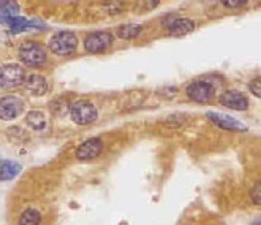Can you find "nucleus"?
I'll list each match as a JSON object with an SVG mask.
<instances>
[{
  "label": "nucleus",
  "instance_id": "1",
  "mask_svg": "<svg viewBox=\"0 0 261 225\" xmlns=\"http://www.w3.org/2000/svg\"><path fill=\"white\" fill-rule=\"evenodd\" d=\"M78 46L77 36L71 32H60L50 40L49 48L57 55H70L74 53Z\"/></svg>",
  "mask_w": 261,
  "mask_h": 225
},
{
  "label": "nucleus",
  "instance_id": "2",
  "mask_svg": "<svg viewBox=\"0 0 261 225\" xmlns=\"http://www.w3.org/2000/svg\"><path fill=\"white\" fill-rule=\"evenodd\" d=\"M25 71L21 65L11 63L0 65V89H14L24 83Z\"/></svg>",
  "mask_w": 261,
  "mask_h": 225
},
{
  "label": "nucleus",
  "instance_id": "3",
  "mask_svg": "<svg viewBox=\"0 0 261 225\" xmlns=\"http://www.w3.org/2000/svg\"><path fill=\"white\" fill-rule=\"evenodd\" d=\"M20 58L30 67H40L46 62V52L43 46L35 42H25L20 48Z\"/></svg>",
  "mask_w": 261,
  "mask_h": 225
},
{
  "label": "nucleus",
  "instance_id": "4",
  "mask_svg": "<svg viewBox=\"0 0 261 225\" xmlns=\"http://www.w3.org/2000/svg\"><path fill=\"white\" fill-rule=\"evenodd\" d=\"M71 119L78 125H88L97 120L96 107L89 101L80 100L71 107Z\"/></svg>",
  "mask_w": 261,
  "mask_h": 225
},
{
  "label": "nucleus",
  "instance_id": "5",
  "mask_svg": "<svg viewBox=\"0 0 261 225\" xmlns=\"http://www.w3.org/2000/svg\"><path fill=\"white\" fill-rule=\"evenodd\" d=\"M187 96L196 102H207L215 97V88L206 80H197L188 86Z\"/></svg>",
  "mask_w": 261,
  "mask_h": 225
},
{
  "label": "nucleus",
  "instance_id": "6",
  "mask_svg": "<svg viewBox=\"0 0 261 225\" xmlns=\"http://www.w3.org/2000/svg\"><path fill=\"white\" fill-rule=\"evenodd\" d=\"M25 104L16 96H6L0 99V120L12 121L24 111Z\"/></svg>",
  "mask_w": 261,
  "mask_h": 225
},
{
  "label": "nucleus",
  "instance_id": "7",
  "mask_svg": "<svg viewBox=\"0 0 261 225\" xmlns=\"http://www.w3.org/2000/svg\"><path fill=\"white\" fill-rule=\"evenodd\" d=\"M113 36L107 32H96L88 35L85 40V48L89 53H102L113 43Z\"/></svg>",
  "mask_w": 261,
  "mask_h": 225
},
{
  "label": "nucleus",
  "instance_id": "8",
  "mask_svg": "<svg viewBox=\"0 0 261 225\" xmlns=\"http://www.w3.org/2000/svg\"><path fill=\"white\" fill-rule=\"evenodd\" d=\"M206 116L208 117L212 123L218 126L220 129L227 130V131H234V132H245V131H248V126L244 125L241 121L236 120L230 115L223 114V113L208 111Z\"/></svg>",
  "mask_w": 261,
  "mask_h": 225
},
{
  "label": "nucleus",
  "instance_id": "9",
  "mask_svg": "<svg viewBox=\"0 0 261 225\" xmlns=\"http://www.w3.org/2000/svg\"><path fill=\"white\" fill-rule=\"evenodd\" d=\"M220 102L234 110H245L249 107V100L243 93L237 90H228L220 97Z\"/></svg>",
  "mask_w": 261,
  "mask_h": 225
},
{
  "label": "nucleus",
  "instance_id": "10",
  "mask_svg": "<svg viewBox=\"0 0 261 225\" xmlns=\"http://www.w3.org/2000/svg\"><path fill=\"white\" fill-rule=\"evenodd\" d=\"M102 151V142L97 138H92L83 142L77 149V158L79 160H91L97 158Z\"/></svg>",
  "mask_w": 261,
  "mask_h": 225
},
{
  "label": "nucleus",
  "instance_id": "11",
  "mask_svg": "<svg viewBox=\"0 0 261 225\" xmlns=\"http://www.w3.org/2000/svg\"><path fill=\"white\" fill-rule=\"evenodd\" d=\"M20 13V6L15 0H0V24L7 25L8 22Z\"/></svg>",
  "mask_w": 261,
  "mask_h": 225
},
{
  "label": "nucleus",
  "instance_id": "12",
  "mask_svg": "<svg viewBox=\"0 0 261 225\" xmlns=\"http://www.w3.org/2000/svg\"><path fill=\"white\" fill-rule=\"evenodd\" d=\"M24 84L27 90L37 96L43 95L48 90V82L39 74H32L29 78H25Z\"/></svg>",
  "mask_w": 261,
  "mask_h": 225
},
{
  "label": "nucleus",
  "instance_id": "13",
  "mask_svg": "<svg viewBox=\"0 0 261 225\" xmlns=\"http://www.w3.org/2000/svg\"><path fill=\"white\" fill-rule=\"evenodd\" d=\"M195 30V24L188 18H179L176 20L169 27V33L172 36H183L189 34Z\"/></svg>",
  "mask_w": 261,
  "mask_h": 225
},
{
  "label": "nucleus",
  "instance_id": "14",
  "mask_svg": "<svg viewBox=\"0 0 261 225\" xmlns=\"http://www.w3.org/2000/svg\"><path fill=\"white\" fill-rule=\"evenodd\" d=\"M22 170V166L15 161H0V180H11Z\"/></svg>",
  "mask_w": 261,
  "mask_h": 225
},
{
  "label": "nucleus",
  "instance_id": "15",
  "mask_svg": "<svg viewBox=\"0 0 261 225\" xmlns=\"http://www.w3.org/2000/svg\"><path fill=\"white\" fill-rule=\"evenodd\" d=\"M26 122L32 129L35 131H42L46 126V117L42 111L32 110L26 116Z\"/></svg>",
  "mask_w": 261,
  "mask_h": 225
},
{
  "label": "nucleus",
  "instance_id": "16",
  "mask_svg": "<svg viewBox=\"0 0 261 225\" xmlns=\"http://www.w3.org/2000/svg\"><path fill=\"white\" fill-rule=\"evenodd\" d=\"M41 219L42 217L39 210L29 208L22 214L20 218V225H40Z\"/></svg>",
  "mask_w": 261,
  "mask_h": 225
},
{
  "label": "nucleus",
  "instance_id": "17",
  "mask_svg": "<svg viewBox=\"0 0 261 225\" xmlns=\"http://www.w3.org/2000/svg\"><path fill=\"white\" fill-rule=\"evenodd\" d=\"M7 25L11 27L12 32L15 33V34L27 30V28L31 27V26H34V24H33V22L27 21L25 17H21V16L13 17L12 20L8 22Z\"/></svg>",
  "mask_w": 261,
  "mask_h": 225
},
{
  "label": "nucleus",
  "instance_id": "18",
  "mask_svg": "<svg viewBox=\"0 0 261 225\" xmlns=\"http://www.w3.org/2000/svg\"><path fill=\"white\" fill-rule=\"evenodd\" d=\"M141 31H142V27L140 25L127 24L120 27L117 32V34L120 39L129 40V39H133L135 36H138L140 33H141Z\"/></svg>",
  "mask_w": 261,
  "mask_h": 225
},
{
  "label": "nucleus",
  "instance_id": "19",
  "mask_svg": "<svg viewBox=\"0 0 261 225\" xmlns=\"http://www.w3.org/2000/svg\"><path fill=\"white\" fill-rule=\"evenodd\" d=\"M221 2L227 8H237L243 6L249 0H221Z\"/></svg>",
  "mask_w": 261,
  "mask_h": 225
},
{
  "label": "nucleus",
  "instance_id": "20",
  "mask_svg": "<svg viewBox=\"0 0 261 225\" xmlns=\"http://www.w3.org/2000/svg\"><path fill=\"white\" fill-rule=\"evenodd\" d=\"M261 84H260V79H255V80H253L252 82L250 83V90L251 92L253 93L254 96H257L260 98V95H261Z\"/></svg>",
  "mask_w": 261,
  "mask_h": 225
},
{
  "label": "nucleus",
  "instance_id": "21",
  "mask_svg": "<svg viewBox=\"0 0 261 225\" xmlns=\"http://www.w3.org/2000/svg\"><path fill=\"white\" fill-rule=\"evenodd\" d=\"M251 198L255 205H260V182L254 185L252 193H251Z\"/></svg>",
  "mask_w": 261,
  "mask_h": 225
}]
</instances>
